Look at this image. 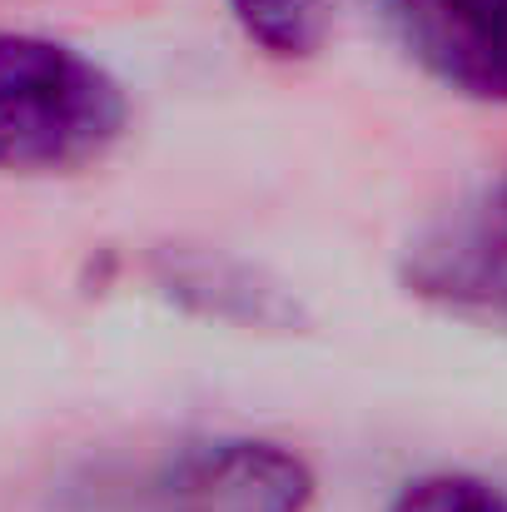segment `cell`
I'll return each mask as SVG.
<instances>
[{
	"instance_id": "1",
	"label": "cell",
	"mask_w": 507,
	"mask_h": 512,
	"mask_svg": "<svg viewBox=\"0 0 507 512\" xmlns=\"http://www.w3.org/2000/svg\"><path fill=\"white\" fill-rule=\"evenodd\" d=\"M130 130L125 85L80 45L0 30V174H80Z\"/></svg>"
},
{
	"instance_id": "2",
	"label": "cell",
	"mask_w": 507,
	"mask_h": 512,
	"mask_svg": "<svg viewBox=\"0 0 507 512\" xmlns=\"http://www.w3.org/2000/svg\"><path fill=\"white\" fill-rule=\"evenodd\" d=\"M398 289L438 319L507 334V160L408 234Z\"/></svg>"
},
{
	"instance_id": "4",
	"label": "cell",
	"mask_w": 507,
	"mask_h": 512,
	"mask_svg": "<svg viewBox=\"0 0 507 512\" xmlns=\"http://www.w3.org/2000/svg\"><path fill=\"white\" fill-rule=\"evenodd\" d=\"M150 284L184 319L234 334H304L309 309L289 279L214 244H160L150 254Z\"/></svg>"
},
{
	"instance_id": "5",
	"label": "cell",
	"mask_w": 507,
	"mask_h": 512,
	"mask_svg": "<svg viewBox=\"0 0 507 512\" xmlns=\"http://www.w3.org/2000/svg\"><path fill=\"white\" fill-rule=\"evenodd\" d=\"M403 50L453 95L507 105V0H383Z\"/></svg>"
},
{
	"instance_id": "7",
	"label": "cell",
	"mask_w": 507,
	"mask_h": 512,
	"mask_svg": "<svg viewBox=\"0 0 507 512\" xmlns=\"http://www.w3.org/2000/svg\"><path fill=\"white\" fill-rule=\"evenodd\" d=\"M388 512H507V493L498 483H488L483 473H463V468H433L408 478Z\"/></svg>"
},
{
	"instance_id": "3",
	"label": "cell",
	"mask_w": 507,
	"mask_h": 512,
	"mask_svg": "<svg viewBox=\"0 0 507 512\" xmlns=\"http://www.w3.org/2000/svg\"><path fill=\"white\" fill-rule=\"evenodd\" d=\"M314 498V463L259 433L184 438L135 483V512H314Z\"/></svg>"
},
{
	"instance_id": "6",
	"label": "cell",
	"mask_w": 507,
	"mask_h": 512,
	"mask_svg": "<svg viewBox=\"0 0 507 512\" xmlns=\"http://www.w3.org/2000/svg\"><path fill=\"white\" fill-rule=\"evenodd\" d=\"M224 10L239 35L279 65L314 60L334 35V0H224Z\"/></svg>"
}]
</instances>
